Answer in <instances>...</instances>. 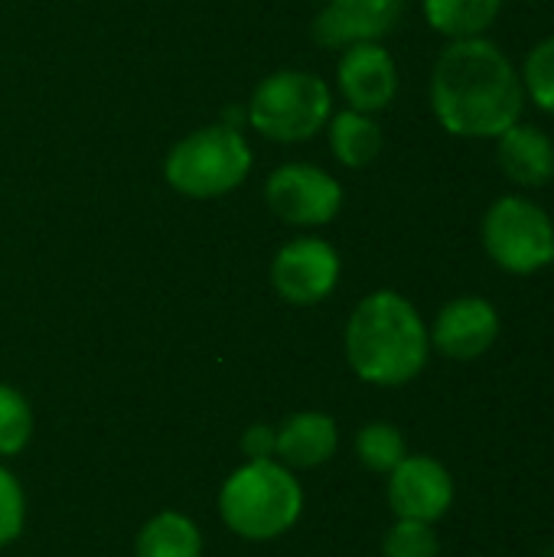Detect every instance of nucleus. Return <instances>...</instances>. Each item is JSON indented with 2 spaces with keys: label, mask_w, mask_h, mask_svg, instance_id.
Segmentation results:
<instances>
[{
  "label": "nucleus",
  "mask_w": 554,
  "mask_h": 557,
  "mask_svg": "<svg viewBox=\"0 0 554 557\" xmlns=\"http://www.w3.org/2000/svg\"><path fill=\"white\" fill-rule=\"evenodd\" d=\"M496 160L506 180L522 189H542L554 180V140L535 124L516 121L496 137Z\"/></svg>",
  "instance_id": "ddd939ff"
},
{
  "label": "nucleus",
  "mask_w": 554,
  "mask_h": 557,
  "mask_svg": "<svg viewBox=\"0 0 554 557\" xmlns=\"http://www.w3.org/2000/svg\"><path fill=\"white\" fill-rule=\"evenodd\" d=\"M251 147L238 127L209 124L180 137L167 160L163 180L189 199H219L238 189L251 173Z\"/></svg>",
  "instance_id": "20e7f679"
},
{
  "label": "nucleus",
  "mask_w": 554,
  "mask_h": 557,
  "mask_svg": "<svg viewBox=\"0 0 554 557\" xmlns=\"http://www.w3.org/2000/svg\"><path fill=\"white\" fill-rule=\"evenodd\" d=\"M343 274L340 251L317 235L291 238L287 245L278 248L271 261V287L278 290L281 300L294 307H313L327 300Z\"/></svg>",
  "instance_id": "6e6552de"
},
{
  "label": "nucleus",
  "mask_w": 554,
  "mask_h": 557,
  "mask_svg": "<svg viewBox=\"0 0 554 557\" xmlns=\"http://www.w3.org/2000/svg\"><path fill=\"white\" fill-rule=\"evenodd\" d=\"M519 75H522L526 101L539 104V111L545 114H554V36H545L529 49Z\"/></svg>",
  "instance_id": "aec40b11"
},
{
  "label": "nucleus",
  "mask_w": 554,
  "mask_h": 557,
  "mask_svg": "<svg viewBox=\"0 0 554 557\" xmlns=\"http://www.w3.org/2000/svg\"><path fill=\"white\" fill-rule=\"evenodd\" d=\"M405 13V0H327L313 20V39L327 49L382 42Z\"/></svg>",
  "instance_id": "f8f14e48"
},
{
  "label": "nucleus",
  "mask_w": 554,
  "mask_h": 557,
  "mask_svg": "<svg viewBox=\"0 0 554 557\" xmlns=\"http://www.w3.org/2000/svg\"><path fill=\"white\" fill-rule=\"evenodd\" d=\"M487 255L509 274H539L554 264L552 215L529 196H500L480 228Z\"/></svg>",
  "instance_id": "423d86ee"
},
{
  "label": "nucleus",
  "mask_w": 554,
  "mask_h": 557,
  "mask_svg": "<svg viewBox=\"0 0 554 557\" xmlns=\"http://www.w3.org/2000/svg\"><path fill=\"white\" fill-rule=\"evenodd\" d=\"M421 10L434 33L447 39H473L487 36L503 10V0H421Z\"/></svg>",
  "instance_id": "f3484780"
},
{
  "label": "nucleus",
  "mask_w": 554,
  "mask_h": 557,
  "mask_svg": "<svg viewBox=\"0 0 554 557\" xmlns=\"http://www.w3.org/2000/svg\"><path fill=\"white\" fill-rule=\"evenodd\" d=\"M26 525V493L13 470L0 463V548L13 545Z\"/></svg>",
  "instance_id": "4be33fe9"
},
{
  "label": "nucleus",
  "mask_w": 554,
  "mask_h": 557,
  "mask_svg": "<svg viewBox=\"0 0 554 557\" xmlns=\"http://www.w3.org/2000/svg\"><path fill=\"white\" fill-rule=\"evenodd\" d=\"M327 134H330L333 157L349 170H362V166L376 163L382 147H385V137H382L376 114H366L356 108L333 111L327 121Z\"/></svg>",
  "instance_id": "2eb2a0df"
},
{
  "label": "nucleus",
  "mask_w": 554,
  "mask_h": 557,
  "mask_svg": "<svg viewBox=\"0 0 554 557\" xmlns=\"http://www.w3.org/2000/svg\"><path fill=\"white\" fill-rule=\"evenodd\" d=\"M526 88L513 59L487 36L451 39L431 72V111L464 140H496L522 121Z\"/></svg>",
  "instance_id": "f257e3e1"
},
{
  "label": "nucleus",
  "mask_w": 554,
  "mask_h": 557,
  "mask_svg": "<svg viewBox=\"0 0 554 557\" xmlns=\"http://www.w3.org/2000/svg\"><path fill=\"white\" fill-rule=\"evenodd\" d=\"M431 333V349L447 359L473 362L493 349L500 339V313L487 297H457L441 307Z\"/></svg>",
  "instance_id": "9b49d317"
},
{
  "label": "nucleus",
  "mask_w": 554,
  "mask_h": 557,
  "mask_svg": "<svg viewBox=\"0 0 554 557\" xmlns=\"http://www.w3.org/2000/svg\"><path fill=\"white\" fill-rule=\"evenodd\" d=\"M356 457L366 470L372 473H392L405 457H408V444L402 437V431L389 421H372L356 434Z\"/></svg>",
  "instance_id": "a211bd4d"
},
{
  "label": "nucleus",
  "mask_w": 554,
  "mask_h": 557,
  "mask_svg": "<svg viewBox=\"0 0 554 557\" xmlns=\"http://www.w3.org/2000/svg\"><path fill=\"white\" fill-rule=\"evenodd\" d=\"M336 85L349 108L379 114L398 95V65L382 42H353L340 55Z\"/></svg>",
  "instance_id": "9d476101"
},
{
  "label": "nucleus",
  "mask_w": 554,
  "mask_h": 557,
  "mask_svg": "<svg viewBox=\"0 0 554 557\" xmlns=\"http://www.w3.org/2000/svg\"><path fill=\"white\" fill-rule=\"evenodd\" d=\"M278 431L274 460L291 470H313L336 457L340 450V428L323 411H297Z\"/></svg>",
  "instance_id": "4468645a"
},
{
  "label": "nucleus",
  "mask_w": 554,
  "mask_h": 557,
  "mask_svg": "<svg viewBox=\"0 0 554 557\" xmlns=\"http://www.w3.org/2000/svg\"><path fill=\"white\" fill-rule=\"evenodd\" d=\"M333 114L330 85L304 69H281L261 78L248 98L245 121L268 140L300 144L317 137Z\"/></svg>",
  "instance_id": "39448f33"
},
{
  "label": "nucleus",
  "mask_w": 554,
  "mask_h": 557,
  "mask_svg": "<svg viewBox=\"0 0 554 557\" xmlns=\"http://www.w3.org/2000/svg\"><path fill=\"white\" fill-rule=\"evenodd\" d=\"M268 209L294 228L330 225L343 209V186L313 163H281L264 183Z\"/></svg>",
  "instance_id": "0eeeda50"
},
{
  "label": "nucleus",
  "mask_w": 554,
  "mask_h": 557,
  "mask_svg": "<svg viewBox=\"0 0 554 557\" xmlns=\"http://www.w3.org/2000/svg\"><path fill=\"white\" fill-rule=\"evenodd\" d=\"M349 369L379 388L415 382L431 356V333L418 307L398 290H372L362 297L343 333Z\"/></svg>",
  "instance_id": "f03ea898"
},
{
  "label": "nucleus",
  "mask_w": 554,
  "mask_h": 557,
  "mask_svg": "<svg viewBox=\"0 0 554 557\" xmlns=\"http://www.w3.org/2000/svg\"><path fill=\"white\" fill-rule=\"evenodd\" d=\"M219 516L245 542H274L304 516V490L281 460H245L219 490Z\"/></svg>",
  "instance_id": "7ed1b4c3"
},
{
  "label": "nucleus",
  "mask_w": 554,
  "mask_h": 557,
  "mask_svg": "<svg viewBox=\"0 0 554 557\" xmlns=\"http://www.w3.org/2000/svg\"><path fill=\"white\" fill-rule=\"evenodd\" d=\"M134 557H202V532L176 509L157 512L144 522L134 542Z\"/></svg>",
  "instance_id": "dca6fc26"
},
{
  "label": "nucleus",
  "mask_w": 554,
  "mask_h": 557,
  "mask_svg": "<svg viewBox=\"0 0 554 557\" xmlns=\"http://www.w3.org/2000/svg\"><path fill=\"white\" fill-rule=\"evenodd\" d=\"M441 555V542L434 525L428 522H415V519H398L385 542H382V557H438Z\"/></svg>",
  "instance_id": "412c9836"
},
{
  "label": "nucleus",
  "mask_w": 554,
  "mask_h": 557,
  "mask_svg": "<svg viewBox=\"0 0 554 557\" xmlns=\"http://www.w3.org/2000/svg\"><path fill=\"white\" fill-rule=\"evenodd\" d=\"M274 444H278V431L271 424H251L242 434V454L248 460H274Z\"/></svg>",
  "instance_id": "5701e85b"
},
{
  "label": "nucleus",
  "mask_w": 554,
  "mask_h": 557,
  "mask_svg": "<svg viewBox=\"0 0 554 557\" xmlns=\"http://www.w3.org/2000/svg\"><path fill=\"white\" fill-rule=\"evenodd\" d=\"M33 437V408L23 392L0 382V457H16Z\"/></svg>",
  "instance_id": "6ab92c4d"
},
{
  "label": "nucleus",
  "mask_w": 554,
  "mask_h": 557,
  "mask_svg": "<svg viewBox=\"0 0 554 557\" xmlns=\"http://www.w3.org/2000/svg\"><path fill=\"white\" fill-rule=\"evenodd\" d=\"M389 506L395 519H415L428 525L441 522L454 506L451 470L428 454H415V457L408 454L389 473Z\"/></svg>",
  "instance_id": "1a4fd4ad"
}]
</instances>
